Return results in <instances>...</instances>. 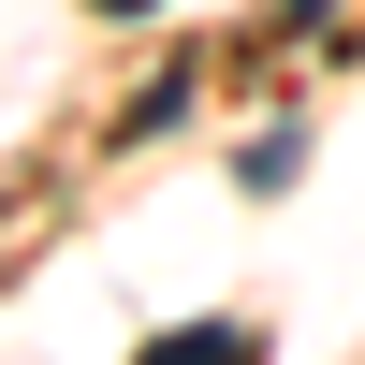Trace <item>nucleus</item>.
<instances>
[{"mask_svg":"<svg viewBox=\"0 0 365 365\" xmlns=\"http://www.w3.org/2000/svg\"><path fill=\"white\" fill-rule=\"evenodd\" d=\"M146 365H263V336H249V322H175Z\"/></svg>","mask_w":365,"mask_h":365,"instance_id":"f257e3e1","label":"nucleus"},{"mask_svg":"<svg viewBox=\"0 0 365 365\" xmlns=\"http://www.w3.org/2000/svg\"><path fill=\"white\" fill-rule=\"evenodd\" d=\"M103 15H161V0H103Z\"/></svg>","mask_w":365,"mask_h":365,"instance_id":"f03ea898","label":"nucleus"}]
</instances>
